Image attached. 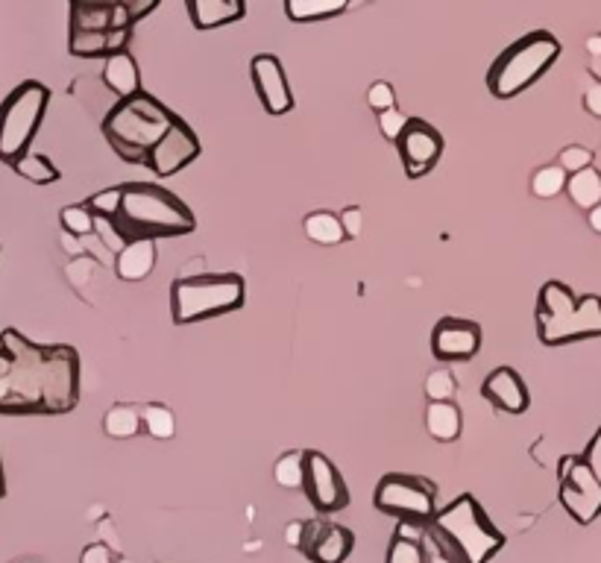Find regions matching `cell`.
Here are the masks:
<instances>
[{"label":"cell","instance_id":"obj_1","mask_svg":"<svg viewBox=\"0 0 601 563\" xmlns=\"http://www.w3.org/2000/svg\"><path fill=\"white\" fill-rule=\"evenodd\" d=\"M80 405V352L36 344L15 326L0 332V414L59 417Z\"/></svg>","mask_w":601,"mask_h":563},{"label":"cell","instance_id":"obj_2","mask_svg":"<svg viewBox=\"0 0 601 563\" xmlns=\"http://www.w3.org/2000/svg\"><path fill=\"white\" fill-rule=\"evenodd\" d=\"M423 543L452 563H487L505 549V534L473 493H461L431 517L423 528Z\"/></svg>","mask_w":601,"mask_h":563},{"label":"cell","instance_id":"obj_3","mask_svg":"<svg viewBox=\"0 0 601 563\" xmlns=\"http://www.w3.org/2000/svg\"><path fill=\"white\" fill-rule=\"evenodd\" d=\"M115 226L124 238H182L197 229L191 206L156 182H124Z\"/></svg>","mask_w":601,"mask_h":563},{"label":"cell","instance_id":"obj_4","mask_svg":"<svg viewBox=\"0 0 601 563\" xmlns=\"http://www.w3.org/2000/svg\"><path fill=\"white\" fill-rule=\"evenodd\" d=\"M176 121L159 97L147 94L144 88L121 97L103 118V138L115 150V156L127 165H144L153 144L165 135V130Z\"/></svg>","mask_w":601,"mask_h":563},{"label":"cell","instance_id":"obj_5","mask_svg":"<svg viewBox=\"0 0 601 563\" xmlns=\"http://www.w3.org/2000/svg\"><path fill=\"white\" fill-rule=\"evenodd\" d=\"M537 338L543 347L601 338V297H575L566 282L549 279L537 294Z\"/></svg>","mask_w":601,"mask_h":563},{"label":"cell","instance_id":"obj_6","mask_svg":"<svg viewBox=\"0 0 601 563\" xmlns=\"http://www.w3.org/2000/svg\"><path fill=\"white\" fill-rule=\"evenodd\" d=\"M247 303V282L238 273H182L171 285V320L194 326L232 314Z\"/></svg>","mask_w":601,"mask_h":563},{"label":"cell","instance_id":"obj_7","mask_svg":"<svg viewBox=\"0 0 601 563\" xmlns=\"http://www.w3.org/2000/svg\"><path fill=\"white\" fill-rule=\"evenodd\" d=\"M560 42L549 30H534L516 39L499 53V59L487 71V91L496 100H511L531 88L560 56Z\"/></svg>","mask_w":601,"mask_h":563},{"label":"cell","instance_id":"obj_8","mask_svg":"<svg viewBox=\"0 0 601 563\" xmlns=\"http://www.w3.org/2000/svg\"><path fill=\"white\" fill-rule=\"evenodd\" d=\"M50 106V88L39 80H24L0 103V162L12 165L30 150Z\"/></svg>","mask_w":601,"mask_h":563},{"label":"cell","instance_id":"obj_9","mask_svg":"<svg viewBox=\"0 0 601 563\" xmlns=\"http://www.w3.org/2000/svg\"><path fill=\"white\" fill-rule=\"evenodd\" d=\"M373 505L387 517H396V522L429 525L437 514V484L426 476L387 473L376 484Z\"/></svg>","mask_w":601,"mask_h":563},{"label":"cell","instance_id":"obj_10","mask_svg":"<svg viewBox=\"0 0 601 563\" xmlns=\"http://www.w3.org/2000/svg\"><path fill=\"white\" fill-rule=\"evenodd\" d=\"M560 505L581 525H590L601 514V481L584 464L581 455H566L558 464Z\"/></svg>","mask_w":601,"mask_h":563},{"label":"cell","instance_id":"obj_11","mask_svg":"<svg viewBox=\"0 0 601 563\" xmlns=\"http://www.w3.org/2000/svg\"><path fill=\"white\" fill-rule=\"evenodd\" d=\"M302 464H305V473H302V493L308 496L311 508H314L320 517L341 514L346 505L352 502L341 470H338L323 452H317V449H305Z\"/></svg>","mask_w":601,"mask_h":563},{"label":"cell","instance_id":"obj_12","mask_svg":"<svg viewBox=\"0 0 601 563\" xmlns=\"http://www.w3.org/2000/svg\"><path fill=\"white\" fill-rule=\"evenodd\" d=\"M203 153V144H200V135L191 130L179 115L171 127L165 130V135L153 144V150L147 153V168L150 174L159 176V179H168L176 176L179 171H185L191 162H197Z\"/></svg>","mask_w":601,"mask_h":563},{"label":"cell","instance_id":"obj_13","mask_svg":"<svg viewBox=\"0 0 601 563\" xmlns=\"http://www.w3.org/2000/svg\"><path fill=\"white\" fill-rule=\"evenodd\" d=\"M443 147H446V141H443L437 127H431L423 118H411L405 132L396 141V150H399V159H402V168H405L408 179L429 176L443 156Z\"/></svg>","mask_w":601,"mask_h":563},{"label":"cell","instance_id":"obj_14","mask_svg":"<svg viewBox=\"0 0 601 563\" xmlns=\"http://www.w3.org/2000/svg\"><path fill=\"white\" fill-rule=\"evenodd\" d=\"M302 558L311 563H346L355 549V534L341 522L317 517L302 522V540L297 546Z\"/></svg>","mask_w":601,"mask_h":563},{"label":"cell","instance_id":"obj_15","mask_svg":"<svg viewBox=\"0 0 601 563\" xmlns=\"http://www.w3.org/2000/svg\"><path fill=\"white\" fill-rule=\"evenodd\" d=\"M481 349V326L464 317H440L431 329V352L437 361H473Z\"/></svg>","mask_w":601,"mask_h":563},{"label":"cell","instance_id":"obj_16","mask_svg":"<svg viewBox=\"0 0 601 563\" xmlns=\"http://www.w3.org/2000/svg\"><path fill=\"white\" fill-rule=\"evenodd\" d=\"M250 77H253L258 100H261V106H264L267 115L279 118V115H288L294 109L291 83L285 77V68H282L279 56H273V53H258V56H253Z\"/></svg>","mask_w":601,"mask_h":563},{"label":"cell","instance_id":"obj_17","mask_svg":"<svg viewBox=\"0 0 601 563\" xmlns=\"http://www.w3.org/2000/svg\"><path fill=\"white\" fill-rule=\"evenodd\" d=\"M481 393H484V399H487L493 408H499V411H505V414H514V417L525 414L528 405H531L528 388H525L522 376L516 373L514 367H496V370L484 379Z\"/></svg>","mask_w":601,"mask_h":563},{"label":"cell","instance_id":"obj_18","mask_svg":"<svg viewBox=\"0 0 601 563\" xmlns=\"http://www.w3.org/2000/svg\"><path fill=\"white\" fill-rule=\"evenodd\" d=\"M132 42V27L124 30H103V33H94V30H68V50L71 56H80V59H106L112 53H121L129 50Z\"/></svg>","mask_w":601,"mask_h":563},{"label":"cell","instance_id":"obj_19","mask_svg":"<svg viewBox=\"0 0 601 563\" xmlns=\"http://www.w3.org/2000/svg\"><path fill=\"white\" fill-rule=\"evenodd\" d=\"M194 30H217L247 15V0H185Z\"/></svg>","mask_w":601,"mask_h":563},{"label":"cell","instance_id":"obj_20","mask_svg":"<svg viewBox=\"0 0 601 563\" xmlns=\"http://www.w3.org/2000/svg\"><path fill=\"white\" fill-rule=\"evenodd\" d=\"M156 267V241L153 238H129L115 253V273L121 282H141Z\"/></svg>","mask_w":601,"mask_h":563},{"label":"cell","instance_id":"obj_21","mask_svg":"<svg viewBox=\"0 0 601 563\" xmlns=\"http://www.w3.org/2000/svg\"><path fill=\"white\" fill-rule=\"evenodd\" d=\"M103 83H106V88H112V94H118V100L141 91V71H138V62L132 59L129 50L106 56V62H103Z\"/></svg>","mask_w":601,"mask_h":563},{"label":"cell","instance_id":"obj_22","mask_svg":"<svg viewBox=\"0 0 601 563\" xmlns=\"http://www.w3.org/2000/svg\"><path fill=\"white\" fill-rule=\"evenodd\" d=\"M461 408L452 399H429L426 408V432L437 443H455L461 437Z\"/></svg>","mask_w":601,"mask_h":563},{"label":"cell","instance_id":"obj_23","mask_svg":"<svg viewBox=\"0 0 601 563\" xmlns=\"http://www.w3.org/2000/svg\"><path fill=\"white\" fill-rule=\"evenodd\" d=\"M426 525L396 522V534L387 546L385 563H426V543H423Z\"/></svg>","mask_w":601,"mask_h":563},{"label":"cell","instance_id":"obj_24","mask_svg":"<svg viewBox=\"0 0 601 563\" xmlns=\"http://www.w3.org/2000/svg\"><path fill=\"white\" fill-rule=\"evenodd\" d=\"M569 200L581 209V212H590L593 206L601 203V171L599 168H581L575 174L566 176V188Z\"/></svg>","mask_w":601,"mask_h":563},{"label":"cell","instance_id":"obj_25","mask_svg":"<svg viewBox=\"0 0 601 563\" xmlns=\"http://www.w3.org/2000/svg\"><path fill=\"white\" fill-rule=\"evenodd\" d=\"M103 432L112 440H129L141 432V405H129V402H115L106 414H103Z\"/></svg>","mask_w":601,"mask_h":563},{"label":"cell","instance_id":"obj_26","mask_svg":"<svg viewBox=\"0 0 601 563\" xmlns=\"http://www.w3.org/2000/svg\"><path fill=\"white\" fill-rule=\"evenodd\" d=\"M9 168L21 176V179H27V182H33V185H42V188L44 185H56V182L62 179V171H59L44 153H33V150L21 153Z\"/></svg>","mask_w":601,"mask_h":563},{"label":"cell","instance_id":"obj_27","mask_svg":"<svg viewBox=\"0 0 601 563\" xmlns=\"http://www.w3.org/2000/svg\"><path fill=\"white\" fill-rule=\"evenodd\" d=\"M349 0H285V15L297 24L305 21H326L346 12Z\"/></svg>","mask_w":601,"mask_h":563},{"label":"cell","instance_id":"obj_28","mask_svg":"<svg viewBox=\"0 0 601 563\" xmlns=\"http://www.w3.org/2000/svg\"><path fill=\"white\" fill-rule=\"evenodd\" d=\"M302 229H305L308 241H314L320 247H335V244L346 241L341 217L332 215V212H311V215H305Z\"/></svg>","mask_w":601,"mask_h":563},{"label":"cell","instance_id":"obj_29","mask_svg":"<svg viewBox=\"0 0 601 563\" xmlns=\"http://www.w3.org/2000/svg\"><path fill=\"white\" fill-rule=\"evenodd\" d=\"M141 432H147L156 440H171L176 434V417L168 405L162 402H147L141 405Z\"/></svg>","mask_w":601,"mask_h":563},{"label":"cell","instance_id":"obj_30","mask_svg":"<svg viewBox=\"0 0 601 563\" xmlns=\"http://www.w3.org/2000/svg\"><path fill=\"white\" fill-rule=\"evenodd\" d=\"M305 449H288L285 455L276 458L273 464V478L282 490H302V473H305Z\"/></svg>","mask_w":601,"mask_h":563},{"label":"cell","instance_id":"obj_31","mask_svg":"<svg viewBox=\"0 0 601 563\" xmlns=\"http://www.w3.org/2000/svg\"><path fill=\"white\" fill-rule=\"evenodd\" d=\"M566 176L569 174L560 165H546V168L534 171V176H531V194L540 197V200L558 197L560 191L566 188Z\"/></svg>","mask_w":601,"mask_h":563},{"label":"cell","instance_id":"obj_32","mask_svg":"<svg viewBox=\"0 0 601 563\" xmlns=\"http://www.w3.org/2000/svg\"><path fill=\"white\" fill-rule=\"evenodd\" d=\"M86 209L94 215V220H115L118 209H121V185L91 194L86 200Z\"/></svg>","mask_w":601,"mask_h":563},{"label":"cell","instance_id":"obj_33","mask_svg":"<svg viewBox=\"0 0 601 563\" xmlns=\"http://www.w3.org/2000/svg\"><path fill=\"white\" fill-rule=\"evenodd\" d=\"M59 223H62L65 232H71V235H77V238H88V235L94 232V215L88 212L86 203H80V206H65V209L59 212Z\"/></svg>","mask_w":601,"mask_h":563},{"label":"cell","instance_id":"obj_34","mask_svg":"<svg viewBox=\"0 0 601 563\" xmlns=\"http://www.w3.org/2000/svg\"><path fill=\"white\" fill-rule=\"evenodd\" d=\"M455 393H458V382H455L452 370L437 367L426 376V396L429 399H455Z\"/></svg>","mask_w":601,"mask_h":563},{"label":"cell","instance_id":"obj_35","mask_svg":"<svg viewBox=\"0 0 601 563\" xmlns=\"http://www.w3.org/2000/svg\"><path fill=\"white\" fill-rule=\"evenodd\" d=\"M558 165L566 174H575V171H581V168H590V165H593V150H590V147H581V144H569V147L560 150Z\"/></svg>","mask_w":601,"mask_h":563},{"label":"cell","instance_id":"obj_36","mask_svg":"<svg viewBox=\"0 0 601 563\" xmlns=\"http://www.w3.org/2000/svg\"><path fill=\"white\" fill-rule=\"evenodd\" d=\"M80 563H132V561H129L127 555H121L118 546H109L106 540H97V543H91V546L83 549Z\"/></svg>","mask_w":601,"mask_h":563},{"label":"cell","instance_id":"obj_37","mask_svg":"<svg viewBox=\"0 0 601 563\" xmlns=\"http://www.w3.org/2000/svg\"><path fill=\"white\" fill-rule=\"evenodd\" d=\"M408 121H411V115H405L399 106H390L385 112H379V130H382V135H385L387 141H393V144H396L399 135L405 132Z\"/></svg>","mask_w":601,"mask_h":563},{"label":"cell","instance_id":"obj_38","mask_svg":"<svg viewBox=\"0 0 601 563\" xmlns=\"http://www.w3.org/2000/svg\"><path fill=\"white\" fill-rule=\"evenodd\" d=\"M367 103H370L373 112H385L390 106H396V91H393L390 83L379 80V83H373V86L367 88Z\"/></svg>","mask_w":601,"mask_h":563},{"label":"cell","instance_id":"obj_39","mask_svg":"<svg viewBox=\"0 0 601 563\" xmlns=\"http://www.w3.org/2000/svg\"><path fill=\"white\" fill-rule=\"evenodd\" d=\"M341 226H344V235L346 238H358L361 235V229H364V212H361V206H349L341 212Z\"/></svg>","mask_w":601,"mask_h":563},{"label":"cell","instance_id":"obj_40","mask_svg":"<svg viewBox=\"0 0 601 563\" xmlns=\"http://www.w3.org/2000/svg\"><path fill=\"white\" fill-rule=\"evenodd\" d=\"M581 458H584V464L593 470V476L601 481V429L593 434V440L587 443V449H584V455H581Z\"/></svg>","mask_w":601,"mask_h":563},{"label":"cell","instance_id":"obj_41","mask_svg":"<svg viewBox=\"0 0 601 563\" xmlns=\"http://www.w3.org/2000/svg\"><path fill=\"white\" fill-rule=\"evenodd\" d=\"M162 0H124V6H127L129 18H132V24H138L141 18H147L156 6H159Z\"/></svg>","mask_w":601,"mask_h":563},{"label":"cell","instance_id":"obj_42","mask_svg":"<svg viewBox=\"0 0 601 563\" xmlns=\"http://www.w3.org/2000/svg\"><path fill=\"white\" fill-rule=\"evenodd\" d=\"M584 109H587L593 118H601V80H596L593 86L584 91Z\"/></svg>","mask_w":601,"mask_h":563},{"label":"cell","instance_id":"obj_43","mask_svg":"<svg viewBox=\"0 0 601 563\" xmlns=\"http://www.w3.org/2000/svg\"><path fill=\"white\" fill-rule=\"evenodd\" d=\"M124 0H71V9H109L115 12V6H121Z\"/></svg>","mask_w":601,"mask_h":563},{"label":"cell","instance_id":"obj_44","mask_svg":"<svg viewBox=\"0 0 601 563\" xmlns=\"http://www.w3.org/2000/svg\"><path fill=\"white\" fill-rule=\"evenodd\" d=\"M302 540V522H288V528H285V543L291 546V549H297Z\"/></svg>","mask_w":601,"mask_h":563},{"label":"cell","instance_id":"obj_45","mask_svg":"<svg viewBox=\"0 0 601 563\" xmlns=\"http://www.w3.org/2000/svg\"><path fill=\"white\" fill-rule=\"evenodd\" d=\"M587 220H590L593 232H599V235H601V203H599V206H593V209L587 212Z\"/></svg>","mask_w":601,"mask_h":563},{"label":"cell","instance_id":"obj_46","mask_svg":"<svg viewBox=\"0 0 601 563\" xmlns=\"http://www.w3.org/2000/svg\"><path fill=\"white\" fill-rule=\"evenodd\" d=\"M587 53H590L593 59H601V36H590V39H587Z\"/></svg>","mask_w":601,"mask_h":563},{"label":"cell","instance_id":"obj_47","mask_svg":"<svg viewBox=\"0 0 601 563\" xmlns=\"http://www.w3.org/2000/svg\"><path fill=\"white\" fill-rule=\"evenodd\" d=\"M426 563H452L449 558H443L440 552H434L431 546H426Z\"/></svg>","mask_w":601,"mask_h":563},{"label":"cell","instance_id":"obj_48","mask_svg":"<svg viewBox=\"0 0 601 563\" xmlns=\"http://www.w3.org/2000/svg\"><path fill=\"white\" fill-rule=\"evenodd\" d=\"M6 496V476H3V461H0V499Z\"/></svg>","mask_w":601,"mask_h":563},{"label":"cell","instance_id":"obj_49","mask_svg":"<svg viewBox=\"0 0 601 563\" xmlns=\"http://www.w3.org/2000/svg\"><path fill=\"white\" fill-rule=\"evenodd\" d=\"M24 563H36V561H24Z\"/></svg>","mask_w":601,"mask_h":563}]
</instances>
